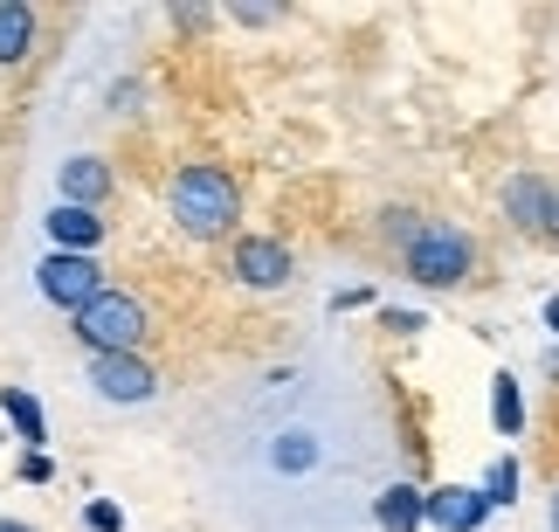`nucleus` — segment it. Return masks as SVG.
I'll return each mask as SVG.
<instances>
[{"instance_id":"f257e3e1","label":"nucleus","mask_w":559,"mask_h":532,"mask_svg":"<svg viewBox=\"0 0 559 532\" xmlns=\"http://www.w3.org/2000/svg\"><path fill=\"white\" fill-rule=\"evenodd\" d=\"M235 215H242V194L222 166H180L174 174V222L187 236H222Z\"/></svg>"},{"instance_id":"f03ea898","label":"nucleus","mask_w":559,"mask_h":532,"mask_svg":"<svg viewBox=\"0 0 559 532\" xmlns=\"http://www.w3.org/2000/svg\"><path fill=\"white\" fill-rule=\"evenodd\" d=\"M469 270H477V243H469L463 228H449V222L415 228V243H407V276H415V284L449 291V284H463Z\"/></svg>"},{"instance_id":"7ed1b4c3","label":"nucleus","mask_w":559,"mask_h":532,"mask_svg":"<svg viewBox=\"0 0 559 532\" xmlns=\"http://www.w3.org/2000/svg\"><path fill=\"white\" fill-rule=\"evenodd\" d=\"M76 339L97 359L104 353H132L139 339H145V305H139V297H124V291H97L91 305L76 311Z\"/></svg>"},{"instance_id":"20e7f679","label":"nucleus","mask_w":559,"mask_h":532,"mask_svg":"<svg viewBox=\"0 0 559 532\" xmlns=\"http://www.w3.org/2000/svg\"><path fill=\"white\" fill-rule=\"evenodd\" d=\"M35 276H41V297H49V305H62V311H83V305L104 291V284H97L104 270H97L91 257H62V249H56V257L41 263Z\"/></svg>"},{"instance_id":"39448f33","label":"nucleus","mask_w":559,"mask_h":532,"mask_svg":"<svg viewBox=\"0 0 559 532\" xmlns=\"http://www.w3.org/2000/svg\"><path fill=\"white\" fill-rule=\"evenodd\" d=\"M504 215L519 222V228H532V236H552L559 243V187L539 180V174H519V180L504 187Z\"/></svg>"},{"instance_id":"423d86ee","label":"nucleus","mask_w":559,"mask_h":532,"mask_svg":"<svg viewBox=\"0 0 559 532\" xmlns=\"http://www.w3.org/2000/svg\"><path fill=\"white\" fill-rule=\"evenodd\" d=\"M91 388L104 401H153L159 380H153V367H145L139 353H104V359H91Z\"/></svg>"},{"instance_id":"0eeeda50","label":"nucleus","mask_w":559,"mask_h":532,"mask_svg":"<svg viewBox=\"0 0 559 532\" xmlns=\"http://www.w3.org/2000/svg\"><path fill=\"white\" fill-rule=\"evenodd\" d=\"M235 276H242V284H255V291L290 284V249L270 243V236H242V243H235Z\"/></svg>"},{"instance_id":"6e6552de","label":"nucleus","mask_w":559,"mask_h":532,"mask_svg":"<svg viewBox=\"0 0 559 532\" xmlns=\"http://www.w3.org/2000/svg\"><path fill=\"white\" fill-rule=\"evenodd\" d=\"M484 519H490V505H484V492H469V484H442V492H428V525L477 532Z\"/></svg>"},{"instance_id":"1a4fd4ad","label":"nucleus","mask_w":559,"mask_h":532,"mask_svg":"<svg viewBox=\"0 0 559 532\" xmlns=\"http://www.w3.org/2000/svg\"><path fill=\"white\" fill-rule=\"evenodd\" d=\"M373 519H380V532H421L428 525V492H415V484H386V492L373 498Z\"/></svg>"},{"instance_id":"9d476101","label":"nucleus","mask_w":559,"mask_h":532,"mask_svg":"<svg viewBox=\"0 0 559 532\" xmlns=\"http://www.w3.org/2000/svg\"><path fill=\"white\" fill-rule=\"evenodd\" d=\"M49 236L62 243V257H91L97 236H104V222L91 215V208H70V201H62L56 215H49Z\"/></svg>"},{"instance_id":"9b49d317","label":"nucleus","mask_w":559,"mask_h":532,"mask_svg":"<svg viewBox=\"0 0 559 532\" xmlns=\"http://www.w3.org/2000/svg\"><path fill=\"white\" fill-rule=\"evenodd\" d=\"M104 187H111V174H104L97 159H70V166H62V194H70V208H97Z\"/></svg>"},{"instance_id":"f8f14e48","label":"nucleus","mask_w":559,"mask_h":532,"mask_svg":"<svg viewBox=\"0 0 559 532\" xmlns=\"http://www.w3.org/2000/svg\"><path fill=\"white\" fill-rule=\"evenodd\" d=\"M28 42H35V14L21 0H0V62H21Z\"/></svg>"},{"instance_id":"ddd939ff","label":"nucleus","mask_w":559,"mask_h":532,"mask_svg":"<svg viewBox=\"0 0 559 532\" xmlns=\"http://www.w3.org/2000/svg\"><path fill=\"white\" fill-rule=\"evenodd\" d=\"M490 422H498V436H519L525 429V401H519V380H511V374L490 380Z\"/></svg>"},{"instance_id":"4468645a","label":"nucleus","mask_w":559,"mask_h":532,"mask_svg":"<svg viewBox=\"0 0 559 532\" xmlns=\"http://www.w3.org/2000/svg\"><path fill=\"white\" fill-rule=\"evenodd\" d=\"M0 409H8V422L21 429V442H41V409L28 388H0Z\"/></svg>"},{"instance_id":"2eb2a0df","label":"nucleus","mask_w":559,"mask_h":532,"mask_svg":"<svg viewBox=\"0 0 559 532\" xmlns=\"http://www.w3.org/2000/svg\"><path fill=\"white\" fill-rule=\"evenodd\" d=\"M511 498H519V457H498L490 477H484V505L498 512V505H511Z\"/></svg>"},{"instance_id":"dca6fc26","label":"nucleus","mask_w":559,"mask_h":532,"mask_svg":"<svg viewBox=\"0 0 559 532\" xmlns=\"http://www.w3.org/2000/svg\"><path fill=\"white\" fill-rule=\"evenodd\" d=\"M311 463H318L311 436H284V442H276V471H311Z\"/></svg>"},{"instance_id":"f3484780","label":"nucleus","mask_w":559,"mask_h":532,"mask_svg":"<svg viewBox=\"0 0 559 532\" xmlns=\"http://www.w3.org/2000/svg\"><path fill=\"white\" fill-rule=\"evenodd\" d=\"M91 525H97V532H124V512H118V505H104V498H97V505H91Z\"/></svg>"},{"instance_id":"a211bd4d","label":"nucleus","mask_w":559,"mask_h":532,"mask_svg":"<svg viewBox=\"0 0 559 532\" xmlns=\"http://www.w3.org/2000/svg\"><path fill=\"white\" fill-rule=\"evenodd\" d=\"M546 326H552V332H559V297H546Z\"/></svg>"},{"instance_id":"6ab92c4d","label":"nucleus","mask_w":559,"mask_h":532,"mask_svg":"<svg viewBox=\"0 0 559 532\" xmlns=\"http://www.w3.org/2000/svg\"><path fill=\"white\" fill-rule=\"evenodd\" d=\"M0 532H28V525H14V519H0Z\"/></svg>"},{"instance_id":"aec40b11","label":"nucleus","mask_w":559,"mask_h":532,"mask_svg":"<svg viewBox=\"0 0 559 532\" xmlns=\"http://www.w3.org/2000/svg\"><path fill=\"white\" fill-rule=\"evenodd\" d=\"M552 532H559V492H552Z\"/></svg>"}]
</instances>
